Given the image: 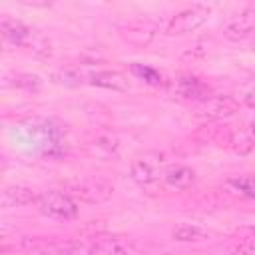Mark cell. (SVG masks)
<instances>
[{"instance_id": "obj_1", "label": "cell", "mask_w": 255, "mask_h": 255, "mask_svg": "<svg viewBox=\"0 0 255 255\" xmlns=\"http://www.w3.org/2000/svg\"><path fill=\"white\" fill-rule=\"evenodd\" d=\"M38 209L42 215L58 219V221H70L78 215V205L72 199L70 193L62 191H46L38 197Z\"/></svg>"}, {"instance_id": "obj_18", "label": "cell", "mask_w": 255, "mask_h": 255, "mask_svg": "<svg viewBox=\"0 0 255 255\" xmlns=\"http://www.w3.org/2000/svg\"><path fill=\"white\" fill-rule=\"evenodd\" d=\"M52 78H54V82L64 84V86H80L84 82L82 72H78L76 68H62V70L54 72Z\"/></svg>"}, {"instance_id": "obj_3", "label": "cell", "mask_w": 255, "mask_h": 255, "mask_svg": "<svg viewBox=\"0 0 255 255\" xmlns=\"http://www.w3.org/2000/svg\"><path fill=\"white\" fill-rule=\"evenodd\" d=\"M131 179L139 185H151L163 175V157L157 151H145L131 161Z\"/></svg>"}, {"instance_id": "obj_21", "label": "cell", "mask_w": 255, "mask_h": 255, "mask_svg": "<svg viewBox=\"0 0 255 255\" xmlns=\"http://www.w3.org/2000/svg\"><path fill=\"white\" fill-rule=\"evenodd\" d=\"M243 102H245V106L255 108V86H253V88H251V90L245 94V100H243Z\"/></svg>"}, {"instance_id": "obj_13", "label": "cell", "mask_w": 255, "mask_h": 255, "mask_svg": "<svg viewBox=\"0 0 255 255\" xmlns=\"http://www.w3.org/2000/svg\"><path fill=\"white\" fill-rule=\"evenodd\" d=\"M229 145L239 155L249 153L253 149V145H255V131H253V128L247 126V128H239V129L229 131Z\"/></svg>"}, {"instance_id": "obj_2", "label": "cell", "mask_w": 255, "mask_h": 255, "mask_svg": "<svg viewBox=\"0 0 255 255\" xmlns=\"http://www.w3.org/2000/svg\"><path fill=\"white\" fill-rule=\"evenodd\" d=\"M211 16V8L205 6V4H193L181 12H177L169 24L165 26V32L169 36H181V34H187V32H193L197 28H201Z\"/></svg>"}, {"instance_id": "obj_8", "label": "cell", "mask_w": 255, "mask_h": 255, "mask_svg": "<svg viewBox=\"0 0 255 255\" xmlns=\"http://www.w3.org/2000/svg\"><path fill=\"white\" fill-rule=\"evenodd\" d=\"M88 84L98 86V88H106V90H114V92H126L129 88L128 76L118 72V70H100V72H92L88 76Z\"/></svg>"}, {"instance_id": "obj_10", "label": "cell", "mask_w": 255, "mask_h": 255, "mask_svg": "<svg viewBox=\"0 0 255 255\" xmlns=\"http://www.w3.org/2000/svg\"><path fill=\"white\" fill-rule=\"evenodd\" d=\"M253 30H255V8H247L225 26L223 34L229 40H241L249 36Z\"/></svg>"}, {"instance_id": "obj_7", "label": "cell", "mask_w": 255, "mask_h": 255, "mask_svg": "<svg viewBox=\"0 0 255 255\" xmlns=\"http://www.w3.org/2000/svg\"><path fill=\"white\" fill-rule=\"evenodd\" d=\"M0 32H2V38L14 46H28L32 42V30L20 20L8 18V16L0 20Z\"/></svg>"}, {"instance_id": "obj_4", "label": "cell", "mask_w": 255, "mask_h": 255, "mask_svg": "<svg viewBox=\"0 0 255 255\" xmlns=\"http://www.w3.org/2000/svg\"><path fill=\"white\" fill-rule=\"evenodd\" d=\"M70 191L72 195L80 197L82 201H88V203H102V201H108L114 193V187L106 181V179H100V177H86V179H78L70 185Z\"/></svg>"}, {"instance_id": "obj_17", "label": "cell", "mask_w": 255, "mask_h": 255, "mask_svg": "<svg viewBox=\"0 0 255 255\" xmlns=\"http://www.w3.org/2000/svg\"><path fill=\"white\" fill-rule=\"evenodd\" d=\"M12 84L18 90H24V92H30V94L40 92V88H42V80L36 74H16Z\"/></svg>"}, {"instance_id": "obj_14", "label": "cell", "mask_w": 255, "mask_h": 255, "mask_svg": "<svg viewBox=\"0 0 255 255\" xmlns=\"http://www.w3.org/2000/svg\"><path fill=\"white\" fill-rule=\"evenodd\" d=\"M88 255H131V251L120 239H98L88 247Z\"/></svg>"}, {"instance_id": "obj_19", "label": "cell", "mask_w": 255, "mask_h": 255, "mask_svg": "<svg viewBox=\"0 0 255 255\" xmlns=\"http://www.w3.org/2000/svg\"><path fill=\"white\" fill-rule=\"evenodd\" d=\"M44 255H76L78 247L74 243H48L42 249Z\"/></svg>"}, {"instance_id": "obj_6", "label": "cell", "mask_w": 255, "mask_h": 255, "mask_svg": "<svg viewBox=\"0 0 255 255\" xmlns=\"http://www.w3.org/2000/svg\"><path fill=\"white\" fill-rule=\"evenodd\" d=\"M171 90H173V96H175V98L187 100V102H197V104H199V102L211 98L207 84H203V82H201L199 78H195V76H179V78L173 82Z\"/></svg>"}, {"instance_id": "obj_20", "label": "cell", "mask_w": 255, "mask_h": 255, "mask_svg": "<svg viewBox=\"0 0 255 255\" xmlns=\"http://www.w3.org/2000/svg\"><path fill=\"white\" fill-rule=\"evenodd\" d=\"M231 185H235L237 191H241L243 195L255 199V177H237L231 179Z\"/></svg>"}, {"instance_id": "obj_5", "label": "cell", "mask_w": 255, "mask_h": 255, "mask_svg": "<svg viewBox=\"0 0 255 255\" xmlns=\"http://www.w3.org/2000/svg\"><path fill=\"white\" fill-rule=\"evenodd\" d=\"M239 110V102L233 96H211L195 106V116L205 120H225Z\"/></svg>"}, {"instance_id": "obj_15", "label": "cell", "mask_w": 255, "mask_h": 255, "mask_svg": "<svg viewBox=\"0 0 255 255\" xmlns=\"http://www.w3.org/2000/svg\"><path fill=\"white\" fill-rule=\"evenodd\" d=\"M205 235H207V231H205L203 227L195 225V223H181V225H177V227L171 231V237H173L175 241H181V243L197 241V239H201V237H205Z\"/></svg>"}, {"instance_id": "obj_16", "label": "cell", "mask_w": 255, "mask_h": 255, "mask_svg": "<svg viewBox=\"0 0 255 255\" xmlns=\"http://www.w3.org/2000/svg\"><path fill=\"white\" fill-rule=\"evenodd\" d=\"M129 70H131V74H133L135 78L143 80V82L149 84V86H161V84H163V76H161L155 68H151V66H147V64L133 62V64L129 66Z\"/></svg>"}, {"instance_id": "obj_12", "label": "cell", "mask_w": 255, "mask_h": 255, "mask_svg": "<svg viewBox=\"0 0 255 255\" xmlns=\"http://www.w3.org/2000/svg\"><path fill=\"white\" fill-rule=\"evenodd\" d=\"M86 149L90 155L98 157V159H114L118 155V149H120V143L114 135H98L96 139H92L90 143H86Z\"/></svg>"}, {"instance_id": "obj_11", "label": "cell", "mask_w": 255, "mask_h": 255, "mask_svg": "<svg viewBox=\"0 0 255 255\" xmlns=\"http://www.w3.org/2000/svg\"><path fill=\"white\" fill-rule=\"evenodd\" d=\"M163 181L171 189H187L195 181V171L187 165H171L163 171Z\"/></svg>"}, {"instance_id": "obj_9", "label": "cell", "mask_w": 255, "mask_h": 255, "mask_svg": "<svg viewBox=\"0 0 255 255\" xmlns=\"http://www.w3.org/2000/svg\"><path fill=\"white\" fill-rule=\"evenodd\" d=\"M40 195H36V191L32 187L26 185H8L2 189L0 195V205L2 207H22V205H30L36 203Z\"/></svg>"}]
</instances>
